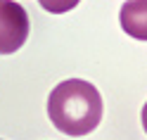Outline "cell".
I'll return each instance as SVG.
<instances>
[{
	"mask_svg": "<svg viewBox=\"0 0 147 140\" xmlns=\"http://www.w3.org/2000/svg\"><path fill=\"white\" fill-rule=\"evenodd\" d=\"M48 116L67 135H88L102 121V97L88 81L69 78L57 83L48 97Z\"/></svg>",
	"mask_w": 147,
	"mask_h": 140,
	"instance_id": "obj_1",
	"label": "cell"
},
{
	"mask_svg": "<svg viewBox=\"0 0 147 140\" xmlns=\"http://www.w3.org/2000/svg\"><path fill=\"white\" fill-rule=\"evenodd\" d=\"M29 14L12 0H0V55H12L29 38Z\"/></svg>",
	"mask_w": 147,
	"mask_h": 140,
	"instance_id": "obj_2",
	"label": "cell"
},
{
	"mask_svg": "<svg viewBox=\"0 0 147 140\" xmlns=\"http://www.w3.org/2000/svg\"><path fill=\"white\" fill-rule=\"evenodd\" d=\"M145 3L147 0H128L121 10V24H123V31L133 38H140L145 41Z\"/></svg>",
	"mask_w": 147,
	"mask_h": 140,
	"instance_id": "obj_3",
	"label": "cell"
},
{
	"mask_svg": "<svg viewBox=\"0 0 147 140\" xmlns=\"http://www.w3.org/2000/svg\"><path fill=\"white\" fill-rule=\"evenodd\" d=\"M38 3H40L43 10H48V12H52V14H64V12L74 10L81 0H38Z\"/></svg>",
	"mask_w": 147,
	"mask_h": 140,
	"instance_id": "obj_4",
	"label": "cell"
}]
</instances>
